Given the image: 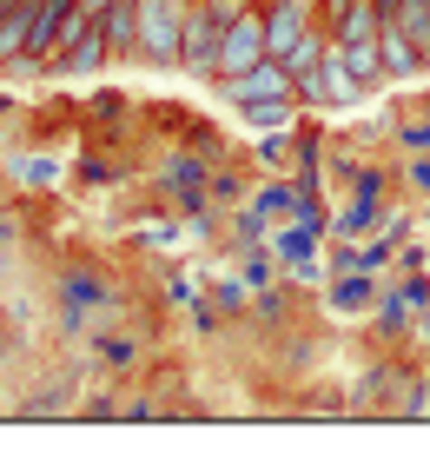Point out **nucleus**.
I'll list each match as a JSON object with an SVG mask.
<instances>
[{
  "label": "nucleus",
  "instance_id": "22",
  "mask_svg": "<svg viewBox=\"0 0 430 464\" xmlns=\"http://www.w3.org/2000/svg\"><path fill=\"white\" fill-rule=\"evenodd\" d=\"M14 7H20V0H0V20H7V14H14Z\"/></svg>",
  "mask_w": 430,
  "mask_h": 464
},
{
  "label": "nucleus",
  "instance_id": "12",
  "mask_svg": "<svg viewBox=\"0 0 430 464\" xmlns=\"http://www.w3.org/2000/svg\"><path fill=\"white\" fill-rule=\"evenodd\" d=\"M239 259H245L239 279H245L252 292H272V285H278V252H272V246H245Z\"/></svg>",
  "mask_w": 430,
  "mask_h": 464
},
{
  "label": "nucleus",
  "instance_id": "5",
  "mask_svg": "<svg viewBox=\"0 0 430 464\" xmlns=\"http://www.w3.org/2000/svg\"><path fill=\"white\" fill-rule=\"evenodd\" d=\"M377 299H384L377 272H331V285H325L331 319H364V312H377Z\"/></svg>",
  "mask_w": 430,
  "mask_h": 464
},
{
  "label": "nucleus",
  "instance_id": "10",
  "mask_svg": "<svg viewBox=\"0 0 430 464\" xmlns=\"http://www.w3.org/2000/svg\"><path fill=\"white\" fill-rule=\"evenodd\" d=\"M60 305H73V312H106L113 299H106V285H100V272H86V266H73V272H60Z\"/></svg>",
  "mask_w": 430,
  "mask_h": 464
},
{
  "label": "nucleus",
  "instance_id": "17",
  "mask_svg": "<svg viewBox=\"0 0 430 464\" xmlns=\"http://www.w3.org/2000/svg\"><path fill=\"white\" fill-rule=\"evenodd\" d=\"M397 418H430V392H424V385H404V398H397Z\"/></svg>",
  "mask_w": 430,
  "mask_h": 464
},
{
  "label": "nucleus",
  "instance_id": "14",
  "mask_svg": "<svg viewBox=\"0 0 430 464\" xmlns=\"http://www.w3.org/2000/svg\"><path fill=\"white\" fill-rule=\"evenodd\" d=\"M212 305H219V312H245L252 305V285L245 279H219V285H212Z\"/></svg>",
  "mask_w": 430,
  "mask_h": 464
},
{
  "label": "nucleus",
  "instance_id": "18",
  "mask_svg": "<svg viewBox=\"0 0 430 464\" xmlns=\"http://www.w3.org/2000/svg\"><path fill=\"white\" fill-rule=\"evenodd\" d=\"M119 418H133V425H153L159 405H153V398H119Z\"/></svg>",
  "mask_w": 430,
  "mask_h": 464
},
{
  "label": "nucleus",
  "instance_id": "21",
  "mask_svg": "<svg viewBox=\"0 0 430 464\" xmlns=\"http://www.w3.org/2000/svg\"><path fill=\"white\" fill-rule=\"evenodd\" d=\"M80 7H86V14H93V20H100V14H106V0H80Z\"/></svg>",
  "mask_w": 430,
  "mask_h": 464
},
{
  "label": "nucleus",
  "instance_id": "6",
  "mask_svg": "<svg viewBox=\"0 0 430 464\" xmlns=\"http://www.w3.org/2000/svg\"><path fill=\"white\" fill-rule=\"evenodd\" d=\"M311 34V0H272L265 14V53L272 60H291V47Z\"/></svg>",
  "mask_w": 430,
  "mask_h": 464
},
{
  "label": "nucleus",
  "instance_id": "13",
  "mask_svg": "<svg viewBox=\"0 0 430 464\" xmlns=\"http://www.w3.org/2000/svg\"><path fill=\"white\" fill-rule=\"evenodd\" d=\"M159 179H166V186H179V193H199L212 173H205V160H186V153H179V160H166V166H159Z\"/></svg>",
  "mask_w": 430,
  "mask_h": 464
},
{
  "label": "nucleus",
  "instance_id": "20",
  "mask_svg": "<svg viewBox=\"0 0 430 464\" xmlns=\"http://www.w3.org/2000/svg\"><path fill=\"white\" fill-rule=\"evenodd\" d=\"M7 279H14V246L0 239V285H7Z\"/></svg>",
  "mask_w": 430,
  "mask_h": 464
},
{
  "label": "nucleus",
  "instance_id": "1",
  "mask_svg": "<svg viewBox=\"0 0 430 464\" xmlns=\"http://www.w3.org/2000/svg\"><path fill=\"white\" fill-rule=\"evenodd\" d=\"M245 0H192L186 7V34H179V67L192 80H219V47H225V27Z\"/></svg>",
  "mask_w": 430,
  "mask_h": 464
},
{
  "label": "nucleus",
  "instance_id": "4",
  "mask_svg": "<svg viewBox=\"0 0 430 464\" xmlns=\"http://www.w3.org/2000/svg\"><path fill=\"white\" fill-rule=\"evenodd\" d=\"M298 93V80H291V67H285V60H258V67L252 73H232L225 80V100H232V107H258V100H291Z\"/></svg>",
  "mask_w": 430,
  "mask_h": 464
},
{
  "label": "nucleus",
  "instance_id": "7",
  "mask_svg": "<svg viewBox=\"0 0 430 464\" xmlns=\"http://www.w3.org/2000/svg\"><path fill=\"white\" fill-rule=\"evenodd\" d=\"M73 405H80V392L60 378V385H47V392L14 398V418H27V425H47V418H73Z\"/></svg>",
  "mask_w": 430,
  "mask_h": 464
},
{
  "label": "nucleus",
  "instance_id": "8",
  "mask_svg": "<svg viewBox=\"0 0 430 464\" xmlns=\"http://www.w3.org/2000/svg\"><path fill=\"white\" fill-rule=\"evenodd\" d=\"M106 53H113V47H106V34H100V20H93V27H86V34L73 40V47H67V53H60V60H53V67H60V73H67V80H93Z\"/></svg>",
  "mask_w": 430,
  "mask_h": 464
},
{
  "label": "nucleus",
  "instance_id": "2",
  "mask_svg": "<svg viewBox=\"0 0 430 464\" xmlns=\"http://www.w3.org/2000/svg\"><path fill=\"white\" fill-rule=\"evenodd\" d=\"M186 7H192V0H139V60H153V67H179Z\"/></svg>",
  "mask_w": 430,
  "mask_h": 464
},
{
  "label": "nucleus",
  "instance_id": "16",
  "mask_svg": "<svg viewBox=\"0 0 430 464\" xmlns=\"http://www.w3.org/2000/svg\"><path fill=\"white\" fill-rule=\"evenodd\" d=\"M404 179H411L417 199H430V153H411V160H404Z\"/></svg>",
  "mask_w": 430,
  "mask_h": 464
},
{
  "label": "nucleus",
  "instance_id": "15",
  "mask_svg": "<svg viewBox=\"0 0 430 464\" xmlns=\"http://www.w3.org/2000/svg\"><path fill=\"white\" fill-rule=\"evenodd\" d=\"M252 126H291V100H258V107H245Z\"/></svg>",
  "mask_w": 430,
  "mask_h": 464
},
{
  "label": "nucleus",
  "instance_id": "3",
  "mask_svg": "<svg viewBox=\"0 0 430 464\" xmlns=\"http://www.w3.org/2000/svg\"><path fill=\"white\" fill-rule=\"evenodd\" d=\"M258 60H272V53H265V14H258V7H239V14H232V27H225V47H219V80L252 73Z\"/></svg>",
  "mask_w": 430,
  "mask_h": 464
},
{
  "label": "nucleus",
  "instance_id": "9",
  "mask_svg": "<svg viewBox=\"0 0 430 464\" xmlns=\"http://www.w3.org/2000/svg\"><path fill=\"white\" fill-rule=\"evenodd\" d=\"M100 34H106V47H113V53H139V0H106Z\"/></svg>",
  "mask_w": 430,
  "mask_h": 464
},
{
  "label": "nucleus",
  "instance_id": "19",
  "mask_svg": "<svg viewBox=\"0 0 430 464\" xmlns=\"http://www.w3.org/2000/svg\"><path fill=\"white\" fill-rule=\"evenodd\" d=\"M212 199H245V186L232 179V173H212Z\"/></svg>",
  "mask_w": 430,
  "mask_h": 464
},
{
  "label": "nucleus",
  "instance_id": "11",
  "mask_svg": "<svg viewBox=\"0 0 430 464\" xmlns=\"http://www.w3.org/2000/svg\"><path fill=\"white\" fill-rule=\"evenodd\" d=\"M93 358H100L106 372H133V365H139V339H133V332H100V339H93Z\"/></svg>",
  "mask_w": 430,
  "mask_h": 464
}]
</instances>
